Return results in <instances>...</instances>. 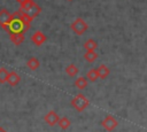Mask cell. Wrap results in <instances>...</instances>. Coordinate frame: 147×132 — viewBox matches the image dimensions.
I'll return each instance as SVG.
<instances>
[{
  "instance_id": "obj_1",
  "label": "cell",
  "mask_w": 147,
  "mask_h": 132,
  "mask_svg": "<svg viewBox=\"0 0 147 132\" xmlns=\"http://www.w3.org/2000/svg\"><path fill=\"white\" fill-rule=\"evenodd\" d=\"M11 15H13V18H11V21L9 22V24L7 25V28H6L5 30H6L9 34H10V33H25V32L30 29V24L23 22V21L20 18L17 11H15V13L11 14Z\"/></svg>"
},
{
  "instance_id": "obj_2",
  "label": "cell",
  "mask_w": 147,
  "mask_h": 132,
  "mask_svg": "<svg viewBox=\"0 0 147 132\" xmlns=\"http://www.w3.org/2000/svg\"><path fill=\"white\" fill-rule=\"evenodd\" d=\"M70 104H71L77 111L80 112V111H83L84 109H86V108L88 107L90 101H88V99H87L84 94L79 93V94H77L76 96L72 98V100L70 101Z\"/></svg>"
},
{
  "instance_id": "obj_3",
  "label": "cell",
  "mask_w": 147,
  "mask_h": 132,
  "mask_svg": "<svg viewBox=\"0 0 147 132\" xmlns=\"http://www.w3.org/2000/svg\"><path fill=\"white\" fill-rule=\"evenodd\" d=\"M88 29V24L82 18V17H77L72 23H71V30L77 34V36H82L83 33H85Z\"/></svg>"
},
{
  "instance_id": "obj_4",
  "label": "cell",
  "mask_w": 147,
  "mask_h": 132,
  "mask_svg": "<svg viewBox=\"0 0 147 132\" xmlns=\"http://www.w3.org/2000/svg\"><path fill=\"white\" fill-rule=\"evenodd\" d=\"M101 125H102V127H103L106 131L111 132V131H114V130L118 126V122H117V119H116L114 116L108 115V116H106V117L101 121Z\"/></svg>"
},
{
  "instance_id": "obj_5",
  "label": "cell",
  "mask_w": 147,
  "mask_h": 132,
  "mask_svg": "<svg viewBox=\"0 0 147 132\" xmlns=\"http://www.w3.org/2000/svg\"><path fill=\"white\" fill-rule=\"evenodd\" d=\"M11 18H13V15L7 9H1L0 10V25L3 30L7 28V25L11 21Z\"/></svg>"
},
{
  "instance_id": "obj_6",
  "label": "cell",
  "mask_w": 147,
  "mask_h": 132,
  "mask_svg": "<svg viewBox=\"0 0 147 132\" xmlns=\"http://www.w3.org/2000/svg\"><path fill=\"white\" fill-rule=\"evenodd\" d=\"M59 119H60V117H59V115H57L54 110H49V111L45 115V117H44V121H45L49 126L56 125L57 122H59Z\"/></svg>"
},
{
  "instance_id": "obj_7",
  "label": "cell",
  "mask_w": 147,
  "mask_h": 132,
  "mask_svg": "<svg viewBox=\"0 0 147 132\" xmlns=\"http://www.w3.org/2000/svg\"><path fill=\"white\" fill-rule=\"evenodd\" d=\"M31 41H32L36 46H41V45L46 41V36H45L41 31H36V32L31 36Z\"/></svg>"
},
{
  "instance_id": "obj_8",
  "label": "cell",
  "mask_w": 147,
  "mask_h": 132,
  "mask_svg": "<svg viewBox=\"0 0 147 132\" xmlns=\"http://www.w3.org/2000/svg\"><path fill=\"white\" fill-rule=\"evenodd\" d=\"M40 11H41L40 6H39V5H37L36 2H33V3H32V6H31L26 11H24V13H25V14H28L31 18H34V17H37V16L40 14Z\"/></svg>"
},
{
  "instance_id": "obj_9",
  "label": "cell",
  "mask_w": 147,
  "mask_h": 132,
  "mask_svg": "<svg viewBox=\"0 0 147 132\" xmlns=\"http://www.w3.org/2000/svg\"><path fill=\"white\" fill-rule=\"evenodd\" d=\"M20 81H21V77H20V75H18L17 72H15V71L9 72V76H8L7 83H8L10 86H16Z\"/></svg>"
},
{
  "instance_id": "obj_10",
  "label": "cell",
  "mask_w": 147,
  "mask_h": 132,
  "mask_svg": "<svg viewBox=\"0 0 147 132\" xmlns=\"http://www.w3.org/2000/svg\"><path fill=\"white\" fill-rule=\"evenodd\" d=\"M9 38H10V41L14 45L20 46L24 41V33H10Z\"/></svg>"
},
{
  "instance_id": "obj_11",
  "label": "cell",
  "mask_w": 147,
  "mask_h": 132,
  "mask_svg": "<svg viewBox=\"0 0 147 132\" xmlns=\"http://www.w3.org/2000/svg\"><path fill=\"white\" fill-rule=\"evenodd\" d=\"M88 85V79L86 77H78L76 80H75V86L78 88V90H84L86 88Z\"/></svg>"
},
{
  "instance_id": "obj_12",
  "label": "cell",
  "mask_w": 147,
  "mask_h": 132,
  "mask_svg": "<svg viewBox=\"0 0 147 132\" xmlns=\"http://www.w3.org/2000/svg\"><path fill=\"white\" fill-rule=\"evenodd\" d=\"M98 71H99V78H101V79L107 78V77L109 76V73H110V70H109V68H108L106 64L99 65Z\"/></svg>"
},
{
  "instance_id": "obj_13",
  "label": "cell",
  "mask_w": 147,
  "mask_h": 132,
  "mask_svg": "<svg viewBox=\"0 0 147 132\" xmlns=\"http://www.w3.org/2000/svg\"><path fill=\"white\" fill-rule=\"evenodd\" d=\"M39 65H40V63H39V60L37 57H30L26 61V67L30 70H37L39 68Z\"/></svg>"
},
{
  "instance_id": "obj_14",
  "label": "cell",
  "mask_w": 147,
  "mask_h": 132,
  "mask_svg": "<svg viewBox=\"0 0 147 132\" xmlns=\"http://www.w3.org/2000/svg\"><path fill=\"white\" fill-rule=\"evenodd\" d=\"M84 59H85L87 62L92 63V62H94V61L98 59V53H96L95 51H86V52L84 53Z\"/></svg>"
},
{
  "instance_id": "obj_15",
  "label": "cell",
  "mask_w": 147,
  "mask_h": 132,
  "mask_svg": "<svg viewBox=\"0 0 147 132\" xmlns=\"http://www.w3.org/2000/svg\"><path fill=\"white\" fill-rule=\"evenodd\" d=\"M86 78L88 79V81H95L99 78V71L98 69H90L86 73Z\"/></svg>"
},
{
  "instance_id": "obj_16",
  "label": "cell",
  "mask_w": 147,
  "mask_h": 132,
  "mask_svg": "<svg viewBox=\"0 0 147 132\" xmlns=\"http://www.w3.org/2000/svg\"><path fill=\"white\" fill-rule=\"evenodd\" d=\"M65 72H67V75H68L69 77H74V76H76V75L79 72V70H78V68H77L74 63H70L69 65H67Z\"/></svg>"
},
{
  "instance_id": "obj_17",
  "label": "cell",
  "mask_w": 147,
  "mask_h": 132,
  "mask_svg": "<svg viewBox=\"0 0 147 132\" xmlns=\"http://www.w3.org/2000/svg\"><path fill=\"white\" fill-rule=\"evenodd\" d=\"M98 47V42L93 39H87L85 42H84V48L86 51H95Z\"/></svg>"
},
{
  "instance_id": "obj_18",
  "label": "cell",
  "mask_w": 147,
  "mask_h": 132,
  "mask_svg": "<svg viewBox=\"0 0 147 132\" xmlns=\"http://www.w3.org/2000/svg\"><path fill=\"white\" fill-rule=\"evenodd\" d=\"M57 124H59V126H60L62 130H67V129H69V127H70L71 122L69 121V118H68V117H60V119H59Z\"/></svg>"
},
{
  "instance_id": "obj_19",
  "label": "cell",
  "mask_w": 147,
  "mask_h": 132,
  "mask_svg": "<svg viewBox=\"0 0 147 132\" xmlns=\"http://www.w3.org/2000/svg\"><path fill=\"white\" fill-rule=\"evenodd\" d=\"M8 76H9V72L7 71V69L6 68H0V83L1 84L7 83Z\"/></svg>"
},
{
  "instance_id": "obj_20",
  "label": "cell",
  "mask_w": 147,
  "mask_h": 132,
  "mask_svg": "<svg viewBox=\"0 0 147 132\" xmlns=\"http://www.w3.org/2000/svg\"><path fill=\"white\" fill-rule=\"evenodd\" d=\"M0 132H6V131H5V130H3L2 127H0Z\"/></svg>"
},
{
  "instance_id": "obj_21",
  "label": "cell",
  "mask_w": 147,
  "mask_h": 132,
  "mask_svg": "<svg viewBox=\"0 0 147 132\" xmlns=\"http://www.w3.org/2000/svg\"><path fill=\"white\" fill-rule=\"evenodd\" d=\"M16 1H17V2H20V3H21V2H22V1H24V0H16Z\"/></svg>"
}]
</instances>
